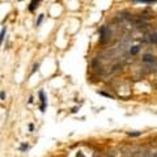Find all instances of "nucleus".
<instances>
[{"label": "nucleus", "mask_w": 157, "mask_h": 157, "mask_svg": "<svg viewBox=\"0 0 157 157\" xmlns=\"http://www.w3.org/2000/svg\"><path fill=\"white\" fill-rule=\"evenodd\" d=\"M139 51H140V46H138V45H136V46H132L130 49V54H131V55H136Z\"/></svg>", "instance_id": "nucleus-8"}, {"label": "nucleus", "mask_w": 157, "mask_h": 157, "mask_svg": "<svg viewBox=\"0 0 157 157\" xmlns=\"http://www.w3.org/2000/svg\"><path fill=\"white\" fill-rule=\"evenodd\" d=\"M134 3H144V4H153L157 3V0H131Z\"/></svg>", "instance_id": "nucleus-7"}, {"label": "nucleus", "mask_w": 157, "mask_h": 157, "mask_svg": "<svg viewBox=\"0 0 157 157\" xmlns=\"http://www.w3.org/2000/svg\"><path fill=\"white\" fill-rule=\"evenodd\" d=\"M98 94L104 96V97H108V98H111V100L114 98V96H113V94H110V93H106V92H102V90H101V92L98 90Z\"/></svg>", "instance_id": "nucleus-12"}, {"label": "nucleus", "mask_w": 157, "mask_h": 157, "mask_svg": "<svg viewBox=\"0 0 157 157\" xmlns=\"http://www.w3.org/2000/svg\"><path fill=\"white\" fill-rule=\"evenodd\" d=\"M29 149V144L28 143H22L21 145H20V152H26Z\"/></svg>", "instance_id": "nucleus-11"}, {"label": "nucleus", "mask_w": 157, "mask_h": 157, "mask_svg": "<svg viewBox=\"0 0 157 157\" xmlns=\"http://www.w3.org/2000/svg\"><path fill=\"white\" fill-rule=\"evenodd\" d=\"M77 110H79V108H73L72 109V113H77Z\"/></svg>", "instance_id": "nucleus-17"}, {"label": "nucleus", "mask_w": 157, "mask_h": 157, "mask_svg": "<svg viewBox=\"0 0 157 157\" xmlns=\"http://www.w3.org/2000/svg\"><path fill=\"white\" fill-rule=\"evenodd\" d=\"M76 157H84V156H83V153H81V152H79V153L76 154Z\"/></svg>", "instance_id": "nucleus-18"}, {"label": "nucleus", "mask_w": 157, "mask_h": 157, "mask_svg": "<svg viewBox=\"0 0 157 157\" xmlns=\"http://www.w3.org/2000/svg\"><path fill=\"white\" fill-rule=\"evenodd\" d=\"M43 19H45V15H43V13H41V15H38V19H37V21H35V26H39V25L42 24Z\"/></svg>", "instance_id": "nucleus-9"}, {"label": "nucleus", "mask_w": 157, "mask_h": 157, "mask_svg": "<svg viewBox=\"0 0 157 157\" xmlns=\"http://www.w3.org/2000/svg\"><path fill=\"white\" fill-rule=\"evenodd\" d=\"M145 39L148 41L149 43H152V45H157V33H152V34H149Z\"/></svg>", "instance_id": "nucleus-5"}, {"label": "nucleus", "mask_w": 157, "mask_h": 157, "mask_svg": "<svg viewBox=\"0 0 157 157\" xmlns=\"http://www.w3.org/2000/svg\"><path fill=\"white\" fill-rule=\"evenodd\" d=\"M38 96H39V101H41L39 110H41V113H45L46 108H47V97H46V94H45V90L41 89L39 92H38Z\"/></svg>", "instance_id": "nucleus-1"}, {"label": "nucleus", "mask_w": 157, "mask_h": 157, "mask_svg": "<svg viewBox=\"0 0 157 157\" xmlns=\"http://www.w3.org/2000/svg\"><path fill=\"white\" fill-rule=\"evenodd\" d=\"M41 1H42V0H31L30 4H29V7H28V9L30 11V12H34V11L37 9L38 7H39Z\"/></svg>", "instance_id": "nucleus-4"}, {"label": "nucleus", "mask_w": 157, "mask_h": 157, "mask_svg": "<svg viewBox=\"0 0 157 157\" xmlns=\"http://www.w3.org/2000/svg\"><path fill=\"white\" fill-rule=\"evenodd\" d=\"M142 60L144 63H147V64H152V63H156L157 58L153 55V54H144L142 58Z\"/></svg>", "instance_id": "nucleus-3"}, {"label": "nucleus", "mask_w": 157, "mask_h": 157, "mask_svg": "<svg viewBox=\"0 0 157 157\" xmlns=\"http://www.w3.org/2000/svg\"><path fill=\"white\" fill-rule=\"evenodd\" d=\"M5 34H7V26H3V29H1V31H0V46L3 45L4 38H5Z\"/></svg>", "instance_id": "nucleus-6"}, {"label": "nucleus", "mask_w": 157, "mask_h": 157, "mask_svg": "<svg viewBox=\"0 0 157 157\" xmlns=\"http://www.w3.org/2000/svg\"><path fill=\"white\" fill-rule=\"evenodd\" d=\"M100 33H101L100 42H101V43H105L106 41L109 39V37H110V31L108 30V28H106V26H101V28H100Z\"/></svg>", "instance_id": "nucleus-2"}, {"label": "nucleus", "mask_w": 157, "mask_h": 157, "mask_svg": "<svg viewBox=\"0 0 157 157\" xmlns=\"http://www.w3.org/2000/svg\"><path fill=\"white\" fill-rule=\"evenodd\" d=\"M5 97H7L5 92H4V90H1V92H0V100H5Z\"/></svg>", "instance_id": "nucleus-14"}, {"label": "nucleus", "mask_w": 157, "mask_h": 157, "mask_svg": "<svg viewBox=\"0 0 157 157\" xmlns=\"http://www.w3.org/2000/svg\"><path fill=\"white\" fill-rule=\"evenodd\" d=\"M108 157H114V156H108Z\"/></svg>", "instance_id": "nucleus-19"}, {"label": "nucleus", "mask_w": 157, "mask_h": 157, "mask_svg": "<svg viewBox=\"0 0 157 157\" xmlns=\"http://www.w3.org/2000/svg\"><path fill=\"white\" fill-rule=\"evenodd\" d=\"M127 135L131 136V138H138V136H142V131H134V132H127Z\"/></svg>", "instance_id": "nucleus-10"}, {"label": "nucleus", "mask_w": 157, "mask_h": 157, "mask_svg": "<svg viewBox=\"0 0 157 157\" xmlns=\"http://www.w3.org/2000/svg\"><path fill=\"white\" fill-rule=\"evenodd\" d=\"M29 131H30V132H33V131H34V124L33 123L29 124Z\"/></svg>", "instance_id": "nucleus-15"}, {"label": "nucleus", "mask_w": 157, "mask_h": 157, "mask_svg": "<svg viewBox=\"0 0 157 157\" xmlns=\"http://www.w3.org/2000/svg\"><path fill=\"white\" fill-rule=\"evenodd\" d=\"M38 68H39V63H34V65H33V69H31L30 75L35 73V71H38Z\"/></svg>", "instance_id": "nucleus-13"}, {"label": "nucleus", "mask_w": 157, "mask_h": 157, "mask_svg": "<svg viewBox=\"0 0 157 157\" xmlns=\"http://www.w3.org/2000/svg\"><path fill=\"white\" fill-rule=\"evenodd\" d=\"M33 101H34V97H33V96H30V97H29V104H33Z\"/></svg>", "instance_id": "nucleus-16"}, {"label": "nucleus", "mask_w": 157, "mask_h": 157, "mask_svg": "<svg viewBox=\"0 0 157 157\" xmlns=\"http://www.w3.org/2000/svg\"><path fill=\"white\" fill-rule=\"evenodd\" d=\"M20 1H22V0H20Z\"/></svg>", "instance_id": "nucleus-20"}]
</instances>
